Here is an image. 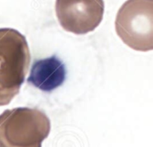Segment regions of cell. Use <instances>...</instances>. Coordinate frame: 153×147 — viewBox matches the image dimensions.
Wrapping results in <instances>:
<instances>
[{"mask_svg": "<svg viewBox=\"0 0 153 147\" xmlns=\"http://www.w3.org/2000/svg\"><path fill=\"white\" fill-rule=\"evenodd\" d=\"M116 31L130 48L153 50V0H126L116 17Z\"/></svg>", "mask_w": 153, "mask_h": 147, "instance_id": "cell-3", "label": "cell"}, {"mask_svg": "<svg viewBox=\"0 0 153 147\" xmlns=\"http://www.w3.org/2000/svg\"><path fill=\"white\" fill-rule=\"evenodd\" d=\"M65 76L64 63L53 55L34 62L27 82L43 92H52L65 82Z\"/></svg>", "mask_w": 153, "mask_h": 147, "instance_id": "cell-5", "label": "cell"}, {"mask_svg": "<svg viewBox=\"0 0 153 147\" xmlns=\"http://www.w3.org/2000/svg\"><path fill=\"white\" fill-rule=\"evenodd\" d=\"M56 14L61 27L76 35L93 31L102 21L103 0H56Z\"/></svg>", "mask_w": 153, "mask_h": 147, "instance_id": "cell-4", "label": "cell"}, {"mask_svg": "<svg viewBox=\"0 0 153 147\" xmlns=\"http://www.w3.org/2000/svg\"><path fill=\"white\" fill-rule=\"evenodd\" d=\"M30 63L25 37L14 29H0V106L9 104L19 94Z\"/></svg>", "mask_w": 153, "mask_h": 147, "instance_id": "cell-1", "label": "cell"}, {"mask_svg": "<svg viewBox=\"0 0 153 147\" xmlns=\"http://www.w3.org/2000/svg\"><path fill=\"white\" fill-rule=\"evenodd\" d=\"M50 120L36 108L17 107L0 114V147H41Z\"/></svg>", "mask_w": 153, "mask_h": 147, "instance_id": "cell-2", "label": "cell"}]
</instances>
